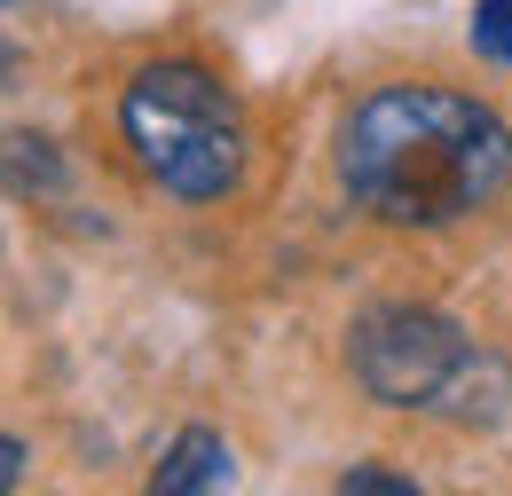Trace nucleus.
Segmentation results:
<instances>
[{"label":"nucleus","instance_id":"obj_1","mask_svg":"<svg viewBox=\"0 0 512 496\" xmlns=\"http://www.w3.org/2000/svg\"><path fill=\"white\" fill-rule=\"evenodd\" d=\"M339 182L386 229H449L512 182V134L489 103L434 79L371 87L339 126Z\"/></svg>","mask_w":512,"mask_h":496},{"label":"nucleus","instance_id":"obj_2","mask_svg":"<svg viewBox=\"0 0 512 496\" xmlns=\"http://www.w3.org/2000/svg\"><path fill=\"white\" fill-rule=\"evenodd\" d=\"M119 126H127L134 166L166 197H229L245 174V119L229 103V87L197 63H142L119 95Z\"/></svg>","mask_w":512,"mask_h":496},{"label":"nucleus","instance_id":"obj_3","mask_svg":"<svg viewBox=\"0 0 512 496\" xmlns=\"http://www.w3.org/2000/svg\"><path fill=\"white\" fill-rule=\"evenodd\" d=\"M347 371L386 410H442V418L505 410V371L434 308H371L347 331Z\"/></svg>","mask_w":512,"mask_h":496},{"label":"nucleus","instance_id":"obj_4","mask_svg":"<svg viewBox=\"0 0 512 496\" xmlns=\"http://www.w3.org/2000/svg\"><path fill=\"white\" fill-rule=\"evenodd\" d=\"M150 489L158 496H205V489H229V441L190 426V434L174 441L166 457H158V473H150Z\"/></svg>","mask_w":512,"mask_h":496},{"label":"nucleus","instance_id":"obj_5","mask_svg":"<svg viewBox=\"0 0 512 496\" xmlns=\"http://www.w3.org/2000/svg\"><path fill=\"white\" fill-rule=\"evenodd\" d=\"M473 56L512 63V0H473Z\"/></svg>","mask_w":512,"mask_h":496},{"label":"nucleus","instance_id":"obj_6","mask_svg":"<svg viewBox=\"0 0 512 496\" xmlns=\"http://www.w3.org/2000/svg\"><path fill=\"white\" fill-rule=\"evenodd\" d=\"M339 496H418V481H402V473H371V465H355V473H339Z\"/></svg>","mask_w":512,"mask_h":496},{"label":"nucleus","instance_id":"obj_7","mask_svg":"<svg viewBox=\"0 0 512 496\" xmlns=\"http://www.w3.org/2000/svg\"><path fill=\"white\" fill-rule=\"evenodd\" d=\"M0 489H24V441H0Z\"/></svg>","mask_w":512,"mask_h":496},{"label":"nucleus","instance_id":"obj_8","mask_svg":"<svg viewBox=\"0 0 512 496\" xmlns=\"http://www.w3.org/2000/svg\"><path fill=\"white\" fill-rule=\"evenodd\" d=\"M8 8H24V0H8Z\"/></svg>","mask_w":512,"mask_h":496}]
</instances>
